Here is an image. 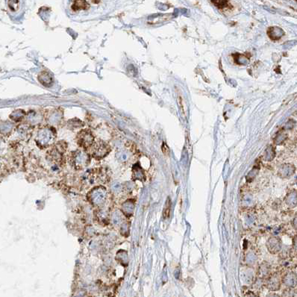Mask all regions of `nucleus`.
Listing matches in <instances>:
<instances>
[{
    "label": "nucleus",
    "mask_w": 297,
    "mask_h": 297,
    "mask_svg": "<svg viewBox=\"0 0 297 297\" xmlns=\"http://www.w3.org/2000/svg\"><path fill=\"white\" fill-rule=\"evenodd\" d=\"M77 143L84 148H89L94 142V137L91 130L84 129L78 132L76 137Z\"/></svg>",
    "instance_id": "f257e3e1"
},
{
    "label": "nucleus",
    "mask_w": 297,
    "mask_h": 297,
    "mask_svg": "<svg viewBox=\"0 0 297 297\" xmlns=\"http://www.w3.org/2000/svg\"><path fill=\"white\" fill-rule=\"evenodd\" d=\"M109 152V146L107 143L102 141H99V142L96 143L95 146L93 149V153H94V157L99 156V157H104L108 152Z\"/></svg>",
    "instance_id": "f03ea898"
},
{
    "label": "nucleus",
    "mask_w": 297,
    "mask_h": 297,
    "mask_svg": "<svg viewBox=\"0 0 297 297\" xmlns=\"http://www.w3.org/2000/svg\"><path fill=\"white\" fill-rule=\"evenodd\" d=\"M38 80L40 84L45 87H50L53 84V76L47 71L40 72L38 75Z\"/></svg>",
    "instance_id": "7ed1b4c3"
},
{
    "label": "nucleus",
    "mask_w": 297,
    "mask_h": 297,
    "mask_svg": "<svg viewBox=\"0 0 297 297\" xmlns=\"http://www.w3.org/2000/svg\"><path fill=\"white\" fill-rule=\"evenodd\" d=\"M90 7V5L86 1L83 0H78L74 1L73 4L72 5V9L74 11H78V10H86Z\"/></svg>",
    "instance_id": "20e7f679"
},
{
    "label": "nucleus",
    "mask_w": 297,
    "mask_h": 297,
    "mask_svg": "<svg viewBox=\"0 0 297 297\" xmlns=\"http://www.w3.org/2000/svg\"><path fill=\"white\" fill-rule=\"evenodd\" d=\"M285 284L289 287H294L297 284V276L295 274H290L287 276Z\"/></svg>",
    "instance_id": "39448f33"
},
{
    "label": "nucleus",
    "mask_w": 297,
    "mask_h": 297,
    "mask_svg": "<svg viewBox=\"0 0 297 297\" xmlns=\"http://www.w3.org/2000/svg\"><path fill=\"white\" fill-rule=\"evenodd\" d=\"M170 210H171V202L170 199H167L166 202L165 207H164V211H163V217L164 219H167L170 215Z\"/></svg>",
    "instance_id": "423d86ee"
},
{
    "label": "nucleus",
    "mask_w": 297,
    "mask_h": 297,
    "mask_svg": "<svg viewBox=\"0 0 297 297\" xmlns=\"http://www.w3.org/2000/svg\"><path fill=\"white\" fill-rule=\"evenodd\" d=\"M178 106H179V110L181 111V114L185 116L186 115V105L185 102H184V100L183 99L182 97L181 96H178Z\"/></svg>",
    "instance_id": "0eeeda50"
},
{
    "label": "nucleus",
    "mask_w": 297,
    "mask_h": 297,
    "mask_svg": "<svg viewBox=\"0 0 297 297\" xmlns=\"http://www.w3.org/2000/svg\"><path fill=\"white\" fill-rule=\"evenodd\" d=\"M288 201H289V203L290 204L293 206H295V205H297V193L296 192H293V193H291L290 195V197L288 199Z\"/></svg>",
    "instance_id": "6e6552de"
},
{
    "label": "nucleus",
    "mask_w": 297,
    "mask_h": 297,
    "mask_svg": "<svg viewBox=\"0 0 297 297\" xmlns=\"http://www.w3.org/2000/svg\"><path fill=\"white\" fill-rule=\"evenodd\" d=\"M162 151H163V152H164V153L165 154V155H167V154L169 153V148H168V146H167L166 145L165 143L163 144V146H162Z\"/></svg>",
    "instance_id": "1a4fd4ad"
},
{
    "label": "nucleus",
    "mask_w": 297,
    "mask_h": 297,
    "mask_svg": "<svg viewBox=\"0 0 297 297\" xmlns=\"http://www.w3.org/2000/svg\"><path fill=\"white\" fill-rule=\"evenodd\" d=\"M293 224H294V227H295V228H296L297 229V217H296L295 219H294Z\"/></svg>",
    "instance_id": "9d476101"
},
{
    "label": "nucleus",
    "mask_w": 297,
    "mask_h": 297,
    "mask_svg": "<svg viewBox=\"0 0 297 297\" xmlns=\"http://www.w3.org/2000/svg\"><path fill=\"white\" fill-rule=\"evenodd\" d=\"M294 245H295V248L297 249V237H296L295 242H294Z\"/></svg>",
    "instance_id": "9b49d317"
},
{
    "label": "nucleus",
    "mask_w": 297,
    "mask_h": 297,
    "mask_svg": "<svg viewBox=\"0 0 297 297\" xmlns=\"http://www.w3.org/2000/svg\"><path fill=\"white\" fill-rule=\"evenodd\" d=\"M271 297H278V296H276V295H273V296H271Z\"/></svg>",
    "instance_id": "f8f14e48"
}]
</instances>
